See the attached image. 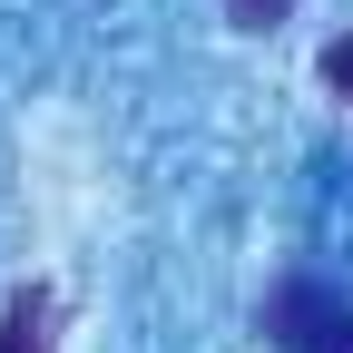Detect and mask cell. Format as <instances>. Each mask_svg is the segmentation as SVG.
Instances as JSON below:
<instances>
[{
	"label": "cell",
	"mask_w": 353,
	"mask_h": 353,
	"mask_svg": "<svg viewBox=\"0 0 353 353\" xmlns=\"http://www.w3.org/2000/svg\"><path fill=\"white\" fill-rule=\"evenodd\" d=\"M285 10H294V0H226V20H236V30H275Z\"/></svg>",
	"instance_id": "obj_3"
},
{
	"label": "cell",
	"mask_w": 353,
	"mask_h": 353,
	"mask_svg": "<svg viewBox=\"0 0 353 353\" xmlns=\"http://www.w3.org/2000/svg\"><path fill=\"white\" fill-rule=\"evenodd\" d=\"M324 88H343V99H353V39H334V50H324Z\"/></svg>",
	"instance_id": "obj_4"
},
{
	"label": "cell",
	"mask_w": 353,
	"mask_h": 353,
	"mask_svg": "<svg viewBox=\"0 0 353 353\" xmlns=\"http://www.w3.org/2000/svg\"><path fill=\"white\" fill-rule=\"evenodd\" d=\"M265 334L285 353H353V304L334 285H314V275H285L265 294Z\"/></svg>",
	"instance_id": "obj_1"
},
{
	"label": "cell",
	"mask_w": 353,
	"mask_h": 353,
	"mask_svg": "<svg viewBox=\"0 0 353 353\" xmlns=\"http://www.w3.org/2000/svg\"><path fill=\"white\" fill-rule=\"evenodd\" d=\"M0 353H50V294H39V285L10 294V314H0Z\"/></svg>",
	"instance_id": "obj_2"
}]
</instances>
